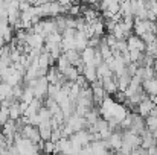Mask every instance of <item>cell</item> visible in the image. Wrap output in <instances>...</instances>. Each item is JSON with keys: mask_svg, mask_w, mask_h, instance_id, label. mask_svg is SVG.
<instances>
[{"mask_svg": "<svg viewBox=\"0 0 157 155\" xmlns=\"http://www.w3.org/2000/svg\"><path fill=\"white\" fill-rule=\"evenodd\" d=\"M145 123H147V129L154 132L157 129V116H148L145 117Z\"/></svg>", "mask_w": 157, "mask_h": 155, "instance_id": "obj_18", "label": "cell"}, {"mask_svg": "<svg viewBox=\"0 0 157 155\" xmlns=\"http://www.w3.org/2000/svg\"><path fill=\"white\" fill-rule=\"evenodd\" d=\"M5 44H6V41H5V38H3V37H0V49H2V47H3Z\"/></svg>", "mask_w": 157, "mask_h": 155, "instance_id": "obj_22", "label": "cell"}, {"mask_svg": "<svg viewBox=\"0 0 157 155\" xmlns=\"http://www.w3.org/2000/svg\"><path fill=\"white\" fill-rule=\"evenodd\" d=\"M90 87H92V91H93V99H95V102L101 105L102 101L108 96V94L105 93L104 87H102V81H96V82H93Z\"/></svg>", "mask_w": 157, "mask_h": 155, "instance_id": "obj_5", "label": "cell"}, {"mask_svg": "<svg viewBox=\"0 0 157 155\" xmlns=\"http://www.w3.org/2000/svg\"><path fill=\"white\" fill-rule=\"evenodd\" d=\"M28 87H31L34 90V94L37 99H46L48 98V88H49V81L46 79V76L32 79L29 82H26Z\"/></svg>", "mask_w": 157, "mask_h": 155, "instance_id": "obj_1", "label": "cell"}, {"mask_svg": "<svg viewBox=\"0 0 157 155\" xmlns=\"http://www.w3.org/2000/svg\"><path fill=\"white\" fill-rule=\"evenodd\" d=\"M153 137H154V138H156V140H157V129H156V131H154V132H153Z\"/></svg>", "mask_w": 157, "mask_h": 155, "instance_id": "obj_26", "label": "cell"}, {"mask_svg": "<svg viewBox=\"0 0 157 155\" xmlns=\"http://www.w3.org/2000/svg\"><path fill=\"white\" fill-rule=\"evenodd\" d=\"M142 87H144V91H145L150 98H151V96H157V78L144 81V82H142Z\"/></svg>", "mask_w": 157, "mask_h": 155, "instance_id": "obj_10", "label": "cell"}, {"mask_svg": "<svg viewBox=\"0 0 157 155\" xmlns=\"http://www.w3.org/2000/svg\"><path fill=\"white\" fill-rule=\"evenodd\" d=\"M92 24V29H93V37H102L105 34V21H102L101 18H98L96 21H93V23H90Z\"/></svg>", "mask_w": 157, "mask_h": 155, "instance_id": "obj_12", "label": "cell"}, {"mask_svg": "<svg viewBox=\"0 0 157 155\" xmlns=\"http://www.w3.org/2000/svg\"><path fill=\"white\" fill-rule=\"evenodd\" d=\"M21 116H23V111L20 108V101H17L9 106V117L11 120H18Z\"/></svg>", "mask_w": 157, "mask_h": 155, "instance_id": "obj_13", "label": "cell"}, {"mask_svg": "<svg viewBox=\"0 0 157 155\" xmlns=\"http://www.w3.org/2000/svg\"><path fill=\"white\" fill-rule=\"evenodd\" d=\"M122 137H124V143L128 145V146H131L133 149H139L140 145H142V137L139 134L130 131V129L125 131V132H122Z\"/></svg>", "mask_w": 157, "mask_h": 155, "instance_id": "obj_2", "label": "cell"}, {"mask_svg": "<svg viewBox=\"0 0 157 155\" xmlns=\"http://www.w3.org/2000/svg\"><path fill=\"white\" fill-rule=\"evenodd\" d=\"M96 73H98V81H105V79H108V78H113V76H114L113 70L110 68V65H108L105 61L101 64V65H98V67H96Z\"/></svg>", "mask_w": 157, "mask_h": 155, "instance_id": "obj_8", "label": "cell"}, {"mask_svg": "<svg viewBox=\"0 0 157 155\" xmlns=\"http://www.w3.org/2000/svg\"><path fill=\"white\" fill-rule=\"evenodd\" d=\"M2 82H3V78H2V75H0V84H2Z\"/></svg>", "mask_w": 157, "mask_h": 155, "instance_id": "obj_27", "label": "cell"}, {"mask_svg": "<svg viewBox=\"0 0 157 155\" xmlns=\"http://www.w3.org/2000/svg\"><path fill=\"white\" fill-rule=\"evenodd\" d=\"M131 155H140V152L136 149V151H133V152H131Z\"/></svg>", "mask_w": 157, "mask_h": 155, "instance_id": "obj_25", "label": "cell"}, {"mask_svg": "<svg viewBox=\"0 0 157 155\" xmlns=\"http://www.w3.org/2000/svg\"><path fill=\"white\" fill-rule=\"evenodd\" d=\"M102 87H104L105 93H107L108 96H114V94L119 91V87H117V79H116V76H113V78H108V79L102 81Z\"/></svg>", "mask_w": 157, "mask_h": 155, "instance_id": "obj_7", "label": "cell"}, {"mask_svg": "<svg viewBox=\"0 0 157 155\" xmlns=\"http://www.w3.org/2000/svg\"><path fill=\"white\" fill-rule=\"evenodd\" d=\"M151 101H153V102L157 105V96H151Z\"/></svg>", "mask_w": 157, "mask_h": 155, "instance_id": "obj_24", "label": "cell"}, {"mask_svg": "<svg viewBox=\"0 0 157 155\" xmlns=\"http://www.w3.org/2000/svg\"><path fill=\"white\" fill-rule=\"evenodd\" d=\"M101 111H99V108H90L89 109V113L86 114V120H87V123H89V126L90 125H93V123H96L99 119H101Z\"/></svg>", "mask_w": 157, "mask_h": 155, "instance_id": "obj_14", "label": "cell"}, {"mask_svg": "<svg viewBox=\"0 0 157 155\" xmlns=\"http://www.w3.org/2000/svg\"><path fill=\"white\" fill-rule=\"evenodd\" d=\"M35 99V94H34V90L31 88V87H25V90H23V94H21V102H28V103H31L32 101Z\"/></svg>", "mask_w": 157, "mask_h": 155, "instance_id": "obj_17", "label": "cell"}, {"mask_svg": "<svg viewBox=\"0 0 157 155\" xmlns=\"http://www.w3.org/2000/svg\"><path fill=\"white\" fill-rule=\"evenodd\" d=\"M127 43H128V50H139V52L147 50V43L137 35H130L127 38Z\"/></svg>", "mask_w": 157, "mask_h": 155, "instance_id": "obj_3", "label": "cell"}, {"mask_svg": "<svg viewBox=\"0 0 157 155\" xmlns=\"http://www.w3.org/2000/svg\"><path fill=\"white\" fill-rule=\"evenodd\" d=\"M82 75H84V78L87 79V82L92 85L93 82L98 81L96 65H93V64H86V65H84V72H82Z\"/></svg>", "mask_w": 157, "mask_h": 155, "instance_id": "obj_9", "label": "cell"}, {"mask_svg": "<svg viewBox=\"0 0 157 155\" xmlns=\"http://www.w3.org/2000/svg\"><path fill=\"white\" fill-rule=\"evenodd\" d=\"M63 75H64V78H66L67 81H70V82H76V79H78V76H79L81 73H79V70H78L75 65H70Z\"/></svg>", "mask_w": 157, "mask_h": 155, "instance_id": "obj_16", "label": "cell"}, {"mask_svg": "<svg viewBox=\"0 0 157 155\" xmlns=\"http://www.w3.org/2000/svg\"><path fill=\"white\" fill-rule=\"evenodd\" d=\"M114 155H125V154H124L121 149H117V151H114Z\"/></svg>", "mask_w": 157, "mask_h": 155, "instance_id": "obj_23", "label": "cell"}, {"mask_svg": "<svg viewBox=\"0 0 157 155\" xmlns=\"http://www.w3.org/2000/svg\"><path fill=\"white\" fill-rule=\"evenodd\" d=\"M70 65H72V64H70V61L67 59V56H66L64 53H63V55L56 59V62H55V67H56V68H58V72H61V73H64Z\"/></svg>", "mask_w": 157, "mask_h": 155, "instance_id": "obj_15", "label": "cell"}, {"mask_svg": "<svg viewBox=\"0 0 157 155\" xmlns=\"http://www.w3.org/2000/svg\"><path fill=\"white\" fill-rule=\"evenodd\" d=\"M43 152L46 155H52L55 154V143L53 142H44V146H43Z\"/></svg>", "mask_w": 157, "mask_h": 155, "instance_id": "obj_21", "label": "cell"}, {"mask_svg": "<svg viewBox=\"0 0 157 155\" xmlns=\"http://www.w3.org/2000/svg\"><path fill=\"white\" fill-rule=\"evenodd\" d=\"M156 106L157 105L153 102V101H151V98L148 96V98H145L142 102L137 105V109H136V111H137V114H140L142 117H148V116H150V113H151Z\"/></svg>", "mask_w": 157, "mask_h": 155, "instance_id": "obj_4", "label": "cell"}, {"mask_svg": "<svg viewBox=\"0 0 157 155\" xmlns=\"http://www.w3.org/2000/svg\"><path fill=\"white\" fill-rule=\"evenodd\" d=\"M2 106V105H0ZM11 117H9V108H6V106H2L0 108V128L9 120Z\"/></svg>", "mask_w": 157, "mask_h": 155, "instance_id": "obj_19", "label": "cell"}, {"mask_svg": "<svg viewBox=\"0 0 157 155\" xmlns=\"http://www.w3.org/2000/svg\"><path fill=\"white\" fill-rule=\"evenodd\" d=\"M96 50H98V49L87 46L84 50L81 52V59H82V62H84V64H93V59H95Z\"/></svg>", "mask_w": 157, "mask_h": 155, "instance_id": "obj_11", "label": "cell"}, {"mask_svg": "<svg viewBox=\"0 0 157 155\" xmlns=\"http://www.w3.org/2000/svg\"><path fill=\"white\" fill-rule=\"evenodd\" d=\"M61 91V87L56 85V84H49V88H48V98H52L55 99L58 96V93Z\"/></svg>", "mask_w": 157, "mask_h": 155, "instance_id": "obj_20", "label": "cell"}, {"mask_svg": "<svg viewBox=\"0 0 157 155\" xmlns=\"http://www.w3.org/2000/svg\"><path fill=\"white\" fill-rule=\"evenodd\" d=\"M122 143H124V137H122V132H119V131H114V132L111 134V137L107 140V145H108V149H110V151H117V149H121Z\"/></svg>", "mask_w": 157, "mask_h": 155, "instance_id": "obj_6", "label": "cell"}]
</instances>
